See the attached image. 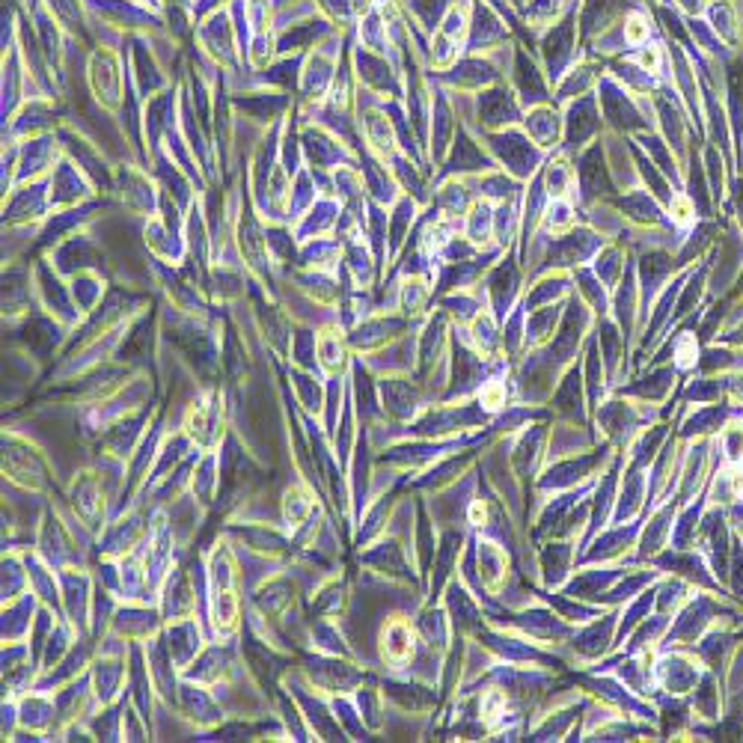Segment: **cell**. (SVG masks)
<instances>
[{"mask_svg": "<svg viewBox=\"0 0 743 743\" xmlns=\"http://www.w3.org/2000/svg\"><path fill=\"white\" fill-rule=\"evenodd\" d=\"M384 654H387L390 660H405L410 657V651H414V633H410V624L405 619H399V622H392L384 628Z\"/></svg>", "mask_w": 743, "mask_h": 743, "instance_id": "obj_1", "label": "cell"}, {"mask_svg": "<svg viewBox=\"0 0 743 743\" xmlns=\"http://www.w3.org/2000/svg\"><path fill=\"white\" fill-rule=\"evenodd\" d=\"M482 405H488V408H499V405H506V387L503 384H488L485 390H482Z\"/></svg>", "mask_w": 743, "mask_h": 743, "instance_id": "obj_2", "label": "cell"}, {"mask_svg": "<svg viewBox=\"0 0 743 743\" xmlns=\"http://www.w3.org/2000/svg\"><path fill=\"white\" fill-rule=\"evenodd\" d=\"M624 36H628V42H633V45L646 42L648 24H642V18H630V24H624Z\"/></svg>", "mask_w": 743, "mask_h": 743, "instance_id": "obj_3", "label": "cell"}, {"mask_svg": "<svg viewBox=\"0 0 743 743\" xmlns=\"http://www.w3.org/2000/svg\"><path fill=\"white\" fill-rule=\"evenodd\" d=\"M672 214H675V220L681 223V226H687V223H690V214H693L690 211V202H687V200H675L672 202Z\"/></svg>", "mask_w": 743, "mask_h": 743, "instance_id": "obj_4", "label": "cell"}, {"mask_svg": "<svg viewBox=\"0 0 743 743\" xmlns=\"http://www.w3.org/2000/svg\"><path fill=\"white\" fill-rule=\"evenodd\" d=\"M485 521H488V508H485V503H482V499H476V503L470 506V523L482 526Z\"/></svg>", "mask_w": 743, "mask_h": 743, "instance_id": "obj_5", "label": "cell"}]
</instances>
